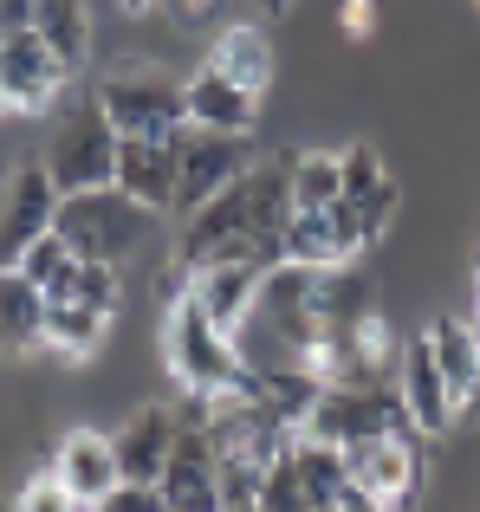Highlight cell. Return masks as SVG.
<instances>
[{
  "instance_id": "obj_1",
  "label": "cell",
  "mask_w": 480,
  "mask_h": 512,
  "mask_svg": "<svg viewBox=\"0 0 480 512\" xmlns=\"http://www.w3.org/2000/svg\"><path fill=\"white\" fill-rule=\"evenodd\" d=\"M286 221H292V156L286 163H247L215 201L182 214L176 266L202 273L215 260H253L273 273L286 260Z\"/></svg>"
},
{
  "instance_id": "obj_2",
  "label": "cell",
  "mask_w": 480,
  "mask_h": 512,
  "mask_svg": "<svg viewBox=\"0 0 480 512\" xmlns=\"http://www.w3.org/2000/svg\"><path fill=\"white\" fill-rule=\"evenodd\" d=\"M52 227H59V240L78 253V260L124 266L130 253L150 240L156 208H143V201H130L117 182H104V188H78V195H65Z\"/></svg>"
},
{
  "instance_id": "obj_3",
  "label": "cell",
  "mask_w": 480,
  "mask_h": 512,
  "mask_svg": "<svg viewBox=\"0 0 480 512\" xmlns=\"http://www.w3.org/2000/svg\"><path fill=\"white\" fill-rule=\"evenodd\" d=\"M117 124L104 117L98 91L78 104H65L59 117H52L46 130V150H39V163H46V175L59 182V195H78V188H104L117 182Z\"/></svg>"
},
{
  "instance_id": "obj_4",
  "label": "cell",
  "mask_w": 480,
  "mask_h": 512,
  "mask_svg": "<svg viewBox=\"0 0 480 512\" xmlns=\"http://www.w3.org/2000/svg\"><path fill=\"white\" fill-rule=\"evenodd\" d=\"M163 344H169V370L189 389H202V396H234L247 383V350H240V338L221 331L189 292L169 305V338Z\"/></svg>"
},
{
  "instance_id": "obj_5",
  "label": "cell",
  "mask_w": 480,
  "mask_h": 512,
  "mask_svg": "<svg viewBox=\"0 0 480 512\" xmlns=\"http://www.w3.org/2000/svg\"><path fill=\"white\" fill-rule=\"evenodd\" d=\"M344 474L383 512H409L422 500V480H429V435L422 428H390V435L344 441Z\"/></svg>"
},
{
  "instance_id": "obj_6",
  "label": "cell",
  "mask_w": 480,
  "mask_h": 512,
  "mask_svg": "<svg viewBox=\"0 0 480 512\" xmlns=\"http://www.w3.org/2000/svg\"><path fill=\"white\" fill-rule=\"evenodd\" d=\"M305 435L318 441H364V435H390V428H416L403 409V396H396L390 383H325L312 402V415H305Z\"/></svg>"
},
{
  "instance_id": "obj_7",
  "label": "cell",
  "mask_w": 480,
  "mask_h": 512,
  "mask_svg": "<svg viewBox=\"0 0 480 512\" xmlns=\"http://www.w3.org/2000/svg\"><path fill=\"white\" fill-rule=\"evenodd\" d=\"M98 104H104V117L117 124V137H176V130L189 124V98H182V85H169V78H156V72L104 78Z\"/></svg>"
},
{
  "instance_id": "obj_8",
  "label": "cell",
  "mask_w": 480,
  "mask_h": 512,
  "mask_svg": "<svg viewBox=\"0 0 480 512\" xmlns=\"http://www.w3.org/2000/svg\"><path fill=\"white\" fill-rule=\"evenodd\" d=\"M240 169H247V137L182 124L176 130V214H195L202 201H215Z\"/></svg>"
},
{
  "instance_id": "obj_9",
  "label": "cell",
  "mask_w": 480,
  "mask_h": 512,
  "mask_svg": "<svg viewBox=\"0 0 480 512\" xmlns=\"http://www.w3.org/2000/svg\"><path fill=\"white\" fill-rule=\"evenodd\" d=\"M59 182L46 175V163H20L7 175V188H0V266H20V253L33 247V240L52 234V221H59Z\"/></svg>"
},
{
  "instance_id": "obj_10",
  "label": "cell",
  "mask_w": 480,
  "mask_h": 512,
  "mask_svg": "<svg viewBox=\"0 0 480 512\" xmlns=\"http://www.w3.org/2000/svg\"><path fill=\"white\" fill-rule=\"evenodd\" d=\"M156 487L169 512H221V448L208 422H176V448Z\"/></svg>"
},
{
  "instance_id": "obj_11",
  "label": "cell",
  "mask_w": 480,
  "mask_h": 512,
  "mask_svg": "<svg viewBox=\"0 0 480 512\" xmlns=\"http://www.w3.org/2000/svg\"><path fill=\"white\" fill-rule=\"evenodd\" d=\"M65 78H72V65L39 33L0 39V111H46V104H59Z\"/></svg>"
},
{
  "instance_id": "obj_12",
  "label": "cell",
  "mask_w": 480,
  "mask_h": 512,
  "mask_svg": "<svg viewBox=\"0 0 480 512\" xmlns=\"http://www.w3.org/2000/svg\"><path fill=\"white\" fill-rule=\"evenodd\" d=\"M396 396H403L409 422H416L429 441H435V435H442V428L461 415L455 389H448L442 363H435V344H429V331H416V338H409L403 350H396Z\"/></svg>"
},
{
  "instance_id": "obj_13",
  "label": "cell",
  "mask_w": 480,
  "mask_h": 512,
  "mask_svg": "<svg viewBox=\"0 0 480 512\" xmlns=\"http://www.w3.org/2000/svg\"><path fill=\"white\" fill-rule=\"evenodd\" d=\"M52 474H59V487L72 493L78 506H98L104 493L117 487V448L111 435H98V428H72V435L59 441V454H52Z\"/></svg>"
},
{
  "instance_id": "obj_14",
  "label": "cell",
  "mask_w": 480,
  "mask_h": 512,
  "mask_svg": "<svg viewBox=\"0 0 480 512\" xmlns=\"http://www.w3.org/2000/svg\"><path fill=\"white\" fill-rule=\"evenodd\" d=\"M117 188L143 208H176V137H124L117 143Z\"/></svg>"
},
{
  "instance_id": "obj_15",
  "label": "cell",
  "mask_w": 480,
  "mask_h": 512,
  "mask_svg": "<svg viewBox=\"0 0 480 512\" xmlns=\"http://www.w3.org/2000/svg\"><path fill=\"white\" fill-rule=\"evenodd\" d=\"M260 286H266V266H253V260H215V266H202V273H189V299L202 305L221 331L247 325Z\"/></svg>"
},
{
  "instance_id": "obj_16",
  "label": "cell",
  "mask_w": 480,
  "mask_h": 512,
  "mask_svg": "<svg viewBox=\"0 0 480 512\" xmlns=\"http://www.w3.org/2000/svg\"><path fill=\"white\" fill-rule=\"evenodd\" d=\"M111 448H117V474H124V480H150V487H156L163 467H169V448H176V409H169V402L137 409L111 435Z\"/></svg>"
},
{
  "instance_id": "obj_17",
  "label": "cell",
  "mask_w": 480,
  "mask_h": 512,
  "mask_svg": "<svg viewBox=\"0 0 480 512\" xmlns=\"http://www.w3.org/2000/svg\"><path fill=\"white\" fill-rule=\"evenodd\" d=\"M182 98H189V124H202V130L247 137V130L260 124V98H253L247 85H234L228 72H215V65H202V72L182 85Z\"/></svg>"
},
{
  "instance_id": "obj_18",
  "label": "cell",
  "mask_w": 480,
  "mask_h": 512,
  "mask_svg": "<svg viewBox=\"0 0 480 512\" xmlns=\"http://www.w3.org/2000/svg\"><path fill=\"white\" fill-rule=\"evenodd\" d=\"M0 350H46V292L20 266H0Z\"/></svg>"
},
{
  "instance_id": "obj_19",
  "label": "cell",
  "mask_w": 480,
  "mask_h": 512,
  "mask_svg": "<svg viewBox=\"0 0 480 512\" xmlns=\"http://www.w3.org/2000/svg\"><path fill=\"white\" fill-rule=\"evenodd\" d=\"M104 331H111V305L98 299H46V350H59V357H91V350L104 344Z\"/></svg>"
},
{
  "instance_id": "obj_20",
  "label": "cell",
  "mask_w": 480,
  "mask_h": 512,
  "mask_svg": "<svg viewBox=\"0 0 480 512\" xmlns=\"http://www.w3.org/2000/svg\"><path fill=\"white\" fill-rule=\"evenodd\" d=\"M208 65H215V72H228L234 85H247L253 98H260L266 78H273V39H266V26H221Z\"/></svg>"
},
{
  "instance_id": "obj_21",
  "label": "cell",
  "mask_w": 480,
  "mask_h": 512,
  "mask_svg": "<svg viewBox=\"0 0 480 512\" xmlns=\"http://www.w3.org/2000/svg\"><path fill=\"white\" fill-rule=\"evenodd\" d=\"M429 344H435V363H442L455 402H468V389L480 383V325L474 318H442L429 331Z\"/></svg>"
},
{
  "instance_id": "obj_22",
  "label": "cell",
  "mask_w": 480,
  "mask_h": 512,
  "mask_svg": "<svg viewBox=\"0 0 480 512\" xmlns=\"http://www.w3.org/2000/svg\"><path fill=\"white\" fill-rule=\"evenodd\" d=\"M33 33L78 72V65H85V52H91V13H85V0H39Z\"/></svg>"
},
{
  "instance_id": "obj_23",
  "label": "cell",
  "mask_w": 480,
  "mask_h": 512,
  "mask_svg": "<svg viewBox=\"0 0 480 512\" xmlns=\"http://www.w3.org/2000/svg\"><path fill=\"white\" fill-rule=\"evenodd\" d=\"M292 461H299V474H305V487H312V500L318 506H338V493L351 487V474H344V448L338 441H318V435H292Z\"/></svg>"
},
{
  "instance_id": "obj_24",
  "label": "cell",
  "mask_w": 480,
  "mask_h": 512,
  "mask_svg": "<svg viewBox=\"0 0 480 512\" xmlns=\"http://www.w3.org/2000/svg\"><path fill=\"white\" fill-rule=\"evenodd\" d=\"M20 273L33 279L46 299H72V286H78V253L59 240V227H52L46 240H33V247L20 253Z\"/></svg>"
},
{
  "instance_id": "obj_25",
  "label": "cell",
  "mask_w": 480,
  "mask_h": 512,
  "mask_svg": "<svg viewBox=\"0 0 480 512\" xmlns=\"http://www.w3.org/2000/svg\"><path fill=\"white\" fill-rule=\"evenodd\" d=\"M260 512H325L312 500V487H305V474H299V461H292V441L273 454V467H266V480H260V500H253Z\"/></svg>"
},
{
  "instance_id": "obj_26",
  "label": "cell",
  "mask_w": 480,
  "mask_h": 512,
  "mask_svg": "<svg viewBox=\"0 0 480 512\" xmlns=\"http://www.w3.org/2000/svg\"><path fill=\"white\" fill-rule=\"evenodd\" d=\"M338 201V156H292V208H331Z\"/></svg>"
},
{
  "instance_id": "obj_27",
  "label": "cell",
  "mask_w": 480,
  "mask_h": 512,
  "mask_svg": "<svg viewBox=\"0 0 480 512\" xmlns=\"http://www.w3.org/2000/svg\"><path fill=\"white\" fill-rule=\"evenodd\" d=\"M383 182H390V175H383V156L370 150V143H357V150L338 156V195H377Z\"/></svg>"
},
{
  "instance_id": "obj_28",
  "label": "cell",
  "mask_w": 480,
  "mask_h": 512,
  "mask_svg": "<svg viewBox=\"0 0 480 512\" xmlns=\"http://www.w3.org/2000/svg\"><path fill=\"white\" fill-rule=\"evenodd\" d=\"M85 512H169V506H163V487H150V480H117V487Z\"/></svg>"
},
{
  "instance_id": "obj_29",
  "label": "cell",
  "mask_w": 480,
  "mask_h": 512,
  "mask_svg": "<svg viewBox=\"0 0 480 512\" xmlns=\"http://www.w3.org/2000/svg\"><path fill=\"white\" fill-rule=\"evenodd\" d=\"M13 512H85V506H78L72 493L59 487V474H52V467H46V474H39L33 487H26L20 500H13Z\"/></svg>"
},
{
  "instance_id": "obj_30",
  "label": "cell",
  "mask_w": 480,
  "mask_h": 512,
  "mask_svg": "<svg viewBox=\"0 0 480 512\" xmlns=\"http://www.w3.org/2000/svg\"><path fill=\"white\" fill-rule=\"evenodd\" d=\"M33 13H39V0H0V39L7 33H33Z\"/></svg>"
},
{
  "instance_id": "obj_31",
  "label": "cell",
  "mask_w": 480,
  "mask_h": 512,
  "mask_svg": "<svg viewBox=\"0 0 480 512\" xmlns=\"http://www.w3.org/2000/svg\"><path fill=\"white\" fill-rule=\"evenodd\" d=\"M208 7H215V0H169V13H176L182 26H195V20H208Z\"/></svg>"
},
{
  "instance_id": "obj_32",
  "label": "cell",
  "mask_w": 480,
  "mask_h": 512,
  "mask_svg": "<svg viewBox=\"0 0 480 512\" xmlns=\"http://www.w3.org/2000/svg\"><path fill=\"white\" fill-rule=\"evenodd\" d=\"M338 512H383L377 500H370V493H357V487H344L338 493Z\"/></svg>"
},
{
  "instance_id": "obj_33",
  "label": "cell",
  "mask_w": 480,
  "mask_h": 512,
  "mask_svg": "<svg viewBox=\"0 0 480 512\" xmlns=\"http://www.w3.org/2000/svg\"><path fill=\"white\" fill-rule=\"evenodd\" d=\"M344 26H351V33H370V0H351V7H344Z\"/></svg>"
},
{
  "instance_id": "obj_34",
  "label": "cell",
  "mask_w": 480,
  "mask_h": 512,
  "mask_svg": "<svg viewBox=\"0 0 480 512\" xmlns=\"http://www.w3.org/2000/svg\"><path fill=\"white\" fill-rule=\"evenodd\" d=\"M461 415H480V383L468 389V402H461Z\"/></svg>"
},
{
  "instance_id": "obj_35",
  "label": "cell",
  "mask_w": 480,
  "mask_h": 512,
  "mask_svg": "<svg viewBox=\"0 0 480 512\" xmlns=\"http://www.w3.org/2000/svg\"><path fill=\"white\" fill-rule=\"evenodd\" d=\"M117 7H124V13H150L156 0H117Z\"/></svg>"
},
{
  "instance_id": "obj_36",
  "label": "cell",
  "mask_w": 480,
  "mask_h": 512,
  "mask_svg": "<svg viewBox=\"0 0 480 512\" xmlns=\"http://www.w3.org/2000/svg\"><path fill=\"white\" fill-rule=\"evenodd\" d=\"M260 7H266V13H286V7H292V0H260Z\"/></svg>"
},
{
  "instance_id": "obj_37",
  "label": "cell",
  "mask_w": 480,
  "mask_h": 512,
  "mask_svg": "<svg viewBox=\"0 0 480 512\" xmlns=\"http://www.w3.org/2000/svg\"><path fill=\"white\" fill-rule=\"evenodd\" d=\"M221 512H260V506H221Z\"/></svg>"
},
{
  "instance_id": "obj_38",
  "label": "cell",
  "mask_w": 480,
  "mask_h": 512,
  "mask_svg": "<svg viewBox=\"0 0 480 512\" xmlns=\"http://www.w3.org/2000/svg\"><path fill=\"white\" fill-rule=\"evenodd\" d=\"M331 512H338V506H331Z\"/></svg>"
},
{
  "instance_id": "obj_39",
  "label": "cell",
  "mask_w": 480,
  "mask_h": 512,
  "mask_svg": "<svg viewBox=\"0 0 480 512\" xmlns=\"http://www.w3.org/2000/svg\"><path fill=\"white\" fill-rule=\"evenodd\" d=\"M474 325H480V318H474Z\"/></svg>"
}]
</instances>
